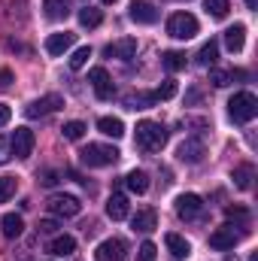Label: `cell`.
Returning <instances> with one entry per match:
<instances>
[{"mask_svg": "<svg viewBox=\"0 0 258 261\" xmlns=\"http://www.w3.org/2000/svg\"><path fill=\"white\" fill-rule=\"evenodd\" d=\"M137 146L143 149V152H161L164 149V143H167V128L161 125V122H149V119H143V122H137Z\"/></svg>", "mask_w": 258, "mask_h": 261, "instance_id": "6da1fadb", "label": "cell"}, {"mask_svg": "<svg viewBox=\"0 0 258 261\" xmlns=\"http://www.w3.org/2000/svg\"><path fill=\"white\" fill-rule=\"evenodd\" d=\"M79 161L85 167H110V164L119 161V149L116 146H107V143H88L79 152Z\"/></svg>", "mask_w": 258, "mask_h": 261, "instance_id": "7a4b0ae2", "label": "cell"}, {"mask_svg": "<svg viewBox=\"0 0 258 261\" xmlns=\"http://www.w3.org/2000/svg\"><path fill=\"white\" fill-rule=\"evenodd\" d=\"M228 113H231V119L234 122H240V125H246V122H252L258 116V100L252 91H237L231 100H228Z\"/></svg>", "mask_w": 258, "mask_h": 261, "instance_id": "3957f363", "label": "cell"}, {"mask_svg": "<svg viewBox=\"0 0 258 261\" xmlns=\"http://www.w3.org/2000/svg\"><path fill=\"white\" fill-rule=\"evenodd\" d=\"M167 34L173 40H192L194 34H197V18H194L192 12H173L167 18Z\"/></svg>", "mask_w": 258, "mask_h": 261, "instance_id": "277c9868", "label": "cell"}, {"mask_svg": "<svg viewBox=\"0 0 258 261\" xmlns=\"http://www.w3.org/2000/svg\"><path fill=\"white\" fill-rule=\"evenodd\" d=\"M46 206H49L52 216H61V219H73V216H79V210H82L79 197H73V195H52Z\"/></svg>", "mask_w": 258, "mask_h": 261, "instance_id": "5b68a950", "label": "cell"}, {"mask_svg": "<svg viewBox=\"0 0 258 261\" xmlns=\"http://www.w3.org/2000/svg\"><path fill=\"white\" fill-rule=\"evenodd\" d=\"M34 143H37V140H34V130H31V128H24V125H21V128L12 130L9 146H12V155H15V158H28V155L34 152Z\"/></svg>", "mask_w": 258, "mask_h": 261, "instance_id": "8992f818", "label": "cell"}, {"mask_svg": "<svg viewBox=\"0 0 258 261\" xmlns=\"http://www.w3.org/2000/svg\"><path fill=\"white\" fill-rule=\"evenodd\" d=\"M88 82L94 85V94H97L100 100H110V97L116 94L113 79H110V73H107L104 67H91V70H88Z\"/></svg>", "mask_w": 258, "mask_h": 261, "instance_id": "52a82bcc", "label": "cell"}, {"mask_svg": "<svg viewBox=\"0 0 258 261\" xmlns=\"http://www.w3.org/2000/svg\"><path fill=\"white\" fill-rule=\"evenodd\" d=\"M61 107H64V97H61V94H46V97L34 100L24 113H28V119H40V116H49V113H55V110H61Z\"/></svg>", "mask_w": 258, "mask_h": 261, "instance_id": "ba28073f", "label": "cell"}, {"mask_svg": "<svg viewBox=\"0 0 258 261\" xmlns=\"http://www.w3.org/2000/svg\"><path fill=\"white\" fill-rule=\"evenodd\" d=\"M125 258V240L119 237H110L104 243H97L94 249V261H122Z\"/></svg>", "mask_w": 258, "mask_h": 261, "instance_id": "9c48e42d", "label": "cell"}, {"mask_svg": "<svg viewBox=\"0 0 258 261\" xmlns=\"http://www.w3.org/2000/svg\"><path fill=\"white\" fill-rule=\"evenodd\" d=\"M104 55H107V58H119V61H131V58L137 55V40H134V37H122V40L110 43V46L104 49Z\"/></svg>", "mask_w": 258, "mask_h": 261, "instance_id": "30bf717a", "label": "cell"}, {"mask_svg": "<svg viewBox=\"0 0 258 261\" xmlns=\"http://www.w3.org/2000/svg\"><path fill=\"white\" fill-rule=\"evenodd\" d=\"M131 21H137V24H155V21H158L155 3H149V0H134V3H131Z\"/></svg>", "mask_w": 258, "mask_h": 261, "instance_id": "8fae6325", "label": "cell"}, {"mask_svg": "<svg viewBox=\"0 0 258 261\" xmlns=\"http://www.w3.org/2000/svg\"><path fill=\"white\" fill-rule=\"evenodd\" d=\"M200 213H203V200L197 195L189 192V195L176 197V216H179V219H197Z\"/></svg>", "mask_w": 258, "mask_h": 261, "instance_id": "7c38bea8", "label": "cell"}, {"mask_svg": "<svg viewBox=\"0 0 258 261\" xmlns=\"http://www.w3.org/2000/svg\"><path fill=\"white\" fill-rule=\"evenodd\" d=\"M237 240H240V234L234 231V225H222L219 231L210 234V246H213V249H234Z\"/></svg>", "mask_w": 258, "mask_h": 261, "instance_id": "4fadbf2b", "label": "cell"}, {"mask_svg": "<svg viewBox=\"0 0 258 261\" xmlns=\"http://www.w3.org/2000/svg\"><path fill=\"white\" fill-rule=\"evenodd\" d=\"M176 155H179V161H186V164H200L203 155H207V149H203L200 140H186V143L176 149Z\"/></svg>", "mask_w": 258, "mask_h": 261, "instance_id": "5bb4252c", "label": "cell"}, {"mask_svg": "<svg viewBox=\"0 0 258 261\" xmlns=\"http://www.w3.org/2000/svg\"><path fill=\"white\" fill-rule=\"evenodd\" d=\"M164 243H167L170 255H173L176 261H183V258H189V255H192V243H189L183 234H176V231H170V234L164 237Z\"/></svg>", "mask_w": 258, "mask_h": 261, "instance_id": "9a60e30c", "label": "cell"}, {"mask_svg": "<svg viewBox=\"0 0 258 261\" xmlns=\"http://www.w3.org/2000/svg\"><path fill=\"white\" fill-rule=\"evenodd\" d=\"M73 43H76V34H70V31L52 34V37L46 40V52H49V55H64Z\"/></svg>", "mask_w": 258, "mask_h": 261, "instance_id": "2e32d148", "label": "cell"}, {"mask_svg": "<svg viewBox=\"0 0 258 261\" xmlns=\"http://www.w3.org/2000/svg\"><path fill=\"white\" fill-rule=\"evenodd\" d=\"M128 213H131V203H128V197L125 195H110V200H107V216L113 219V222H122V219H128Z\"/></svg>", "mask_w": 258, "mask_h": 261, "instance_id": "e0dca14e", "label": "cell"}, {"mask_svg": "<svg viewBox=\"0 0 258 261\" xmlns=\"http://www.w3.org/2000/svg\"><path fill=\"white\" fill-rule=\"evenodd\" d=\"M52 255H58V258H67V255H73L76 252V240L70 237V234H58V237H52L49 240V246H46Z\"/></svg>", "mask_w": 258, "mask_h": 261, "instance_id": "ac0fdd59", "label": "cell"}, {"mask_svg": "<svg viewBox=\"0 0 258 261\" xmlns=\"http://www.w3.org/2000/svg\"><path fill=\"white\" fill-rule=\"evenodd\" d=\"M225 46H228V52H243V46H246V28L243 24H231L228 31H225Z\"/></svg>", "mask_w": 258, "mask_h": 261, "instance_id": "d6986e66", "label": "cell"}, {"mask_svg": "<svg viewBox=\"0 0 258 261\" xmlns=\"http://www.w3.org/2000/svg\"><path fill=\"white\" fill-rule=\"evenodd\" d=\"M131 225H134V231L149 234V231H155V225H158V213H155V210H140V213L131 219Z\"/></svg>", "mask_w": 258, "mask_h": 261, "instance_id": "ffe728a7", "label": "cell"}, {"mask_svg": "<svg viewBox=\"0 0 258 261\" xmlns=\"http://www.w3.org/2000/svg\"><path fill=\"white\" fill-rule=\"evenodd\" d=\"M97 130L107 134V137H113V140H119V137H125V122L116 119V116H100L97 119Z\"/></svg>", "mask_w": 258, "mask_h": 261, "instance_id": "44dd1931", "label": "cell"}, {"mask_svg": "<svg viewBox=\"0 0 258 261\" xmlns=\"http://www.w3.org/2000/svg\"><path fill=\"white\" fill-rule=\"evenodd\" d=\"M155 103H158L155 91H137V94H128L125 97V107L128 110H146V107H155Z\"/></svg>", "mask_w": 258, "mask_h": 261, "instance_id": "7402d4cb", "label": "cell"}, {"mask_svg": "<svg viewBox=\"0 0 258 261\" xmlns=\"http://www.w3.org/2000/svg\"><path fill=\"white\" fill-rule=\"evenodd\" d=\"M0 228H3V237H21V231H24V222H21V216H15V213H6L3 219H0Z\"/></svg>", "mask_w": 258, "mask_h": 261, "instance_id": "603a6c76", "label": "cell"}, {"mask_svg": "<svg viewBox=\"0 0 258 261\" xmlns=\"http://www.w3.org/2000/svg\"><path fill=\"white\" fill-rule=\"evenodd\" d=\"M125 186H128L134 195H146L149 192V176L143 170H131L128 176H125Z\"/></svg>", "mask_w": 258, "mask_h": 261, "instance_id": "cb8c5ba5", "label": "cell"}, {"mask_svg": "<svg viewBox=\"0 0 258 261\" xmlns=\"http://www.w3.org/2000/svg\"><path fill=\"white\" fill-rule=\"evenodd\" d=\"M216 58H219V43H216V40L203 43V46H200V52H197V64H200V67H213V64H216Z\"/></svg>", "mask_w": 258, "mask_h": 261, "instance_id": "d4e9b609", "label": "cell"}, {"mask_svg": "<svg viewBox=\"0 0 258 261\" xmlns=\"http://www.w3.org/2000/svg\"><path fill=\"white\" fill-rule=\"evenodd\" d=\"M252 176H255V167L252 164H240V167H234V186L237 189H249L252 186Z\"/></svg>", "mask_w": 258, "mask_h": 261, "instance_id": "484cf974", "label": "cell"}, {"mask_svg": "<svg viewBox=\"0 0 258 261\" xmlns=\"http://www.w3.org/2000/svg\"><path fill=\"white\" fill-rule=\"evenodd\" d=\"M46 3V15L52 18V21H61L70 15V6H67V0H43Z\"/></svg>", "mask_w": 258, "mask_h": 261, "instance_id": "4316f807", "label": "cell"}, {"mask_svg": "<svg viewBox=\"0 0 258 261\" xmlns=\"http://www.w3.org/2000/svg\"><path fill=\"white\" fill-rule=\"evenodd\" d=\"M161 61H164V67H167L170 73H179V70H186V52L170 49V52H164V55H161Z\"/></svg>", "mask_w": 258, "mask_h": 261, "instance_id": "83f0119b", "label": "cell"}, {"mask_svg": "<svg viewBox=\"0 0 258 261\" xmlns=\"http://www.w3.org/2000/svg\"><path fill=\"white\" fill-rule=\"evenodd\" d=\"M104 21V15H100V9H91V6H85V9H79V24L82 28H97Z\"/></svg>", "mask_w": 258, "mask_h": 261, "instance_id": "f1b7e54d", "label": "cell"}, {"mask_svg": "<svg viewBox=\"0 0 258 261\" xmlns=\"http://www.w3.org/2000/svg\"><path fill=\"white\" fill-rule=\"evenodd\" d=\"M203 9H207L213 18H225L231 6H228V0H203Z\"/></svg>", "mask_w": 258, "mask_h": 261, "instance_id": "f546056e", "label": "cell"}, {"mask_svg": "<svg viewBox=\"0 0 258 261\" xmlns=\"http://www.w3.org/2000/svg\"><path fill=\"white\" fill-rule=\"evenodd\" d=\"M88 58H91V49H88V46L76 49V52L70 55V70H82V67L88 64Z\"/></svg>", "mask_w": 258, "mask_h": 261, "instance_id": "4dcf8cb0", "label": "cell"}, {"mask_svg": "<svg viewBox=\"0 0 258 261\" xmlns=\"http://www.w3.org/2000/svg\"><path fill=\"white\" fill-rule=\"evenodd\" d=\"M15 176H0V203H6L9 197L15 195Z\"/></svg>", "mask_w": 258, "mask_h": 261, "instance_id": "1f68e13d", "label": "cell"}, {"mask_svg": "<svg viewBox=\"0 0 258 261\" xmlns=\"http://www.w3.org/2000/svg\"><path fill=\"white\" fill-rule=\"evenodd\" d=\"M231 79H234V73H228V70H213V73H210V82H213L216 88L231 85Z\"/></svg>", "mask_w": 258, "mask_h": 261, "instance_id": "d6a6232c", "label": "cell"}, {"mask_svg": "<svg viewBox=\"0 0 258 261\" xmlns=\"http://www.w3.org/2000/svg\"><path fill=\"white\" fill-rule=\"evenodd\" d=\"M82 134H85V125H82V122H67L64 125L67 140H82Z\"/></svg>", "mask_w": 258, "mask_h": 261, "instance_id": "836d02e7", "label": "cell"}, {"mask_svg": "<svg viewBox=\"0 0 258 261\" xmlns=\"http://www.w3.org/2000/svg\"><path fill=\"white\" fill-rule=\"evenodd\" d=\"M173 94H176V82H173V79H167V82L155 91V97H158V100H170Z\"/></svg>", "mask_w": 258, "mask_h": 261, "instance_id": "e575fe53", "label": "cell"}, {"mask_svg": "<svg viewBox=\"0 0 258 261\" xmlns=\"http://www.w3.org/2000/svg\"><path fill=\"white\" fill-rule=\"evenodd\" d=\"M155 255H158V249H155V243H143L140 246V261H155Z\"/></svg>", "mask_w": 258, "mask_h": 261, "instance_id": "d590c367", "label": "cell"}, {"mask_svg": "<svg viewBox=\"0 0 258 261\" xmlns=\"http://www.w3.org/2000/svg\"><path fill=\"white\" fill-rule=\"evenodd\" d=\"M228 219H240V222H246L249 213H246L243 206H228Z\"/></svg>", "mask_w": 258, "mask_h": 261, "instance_id": "8d00e7d4", "label": "cell"}, {"mask_svg": "<svg viewBox=\"0 0 258 261\" xmlns=\"http://www.w3.org/2000/svg\"><path fill=\"white\" fill-rule=\"evenodd\" d=\"M9 119H12V107L9 103H0V128L9 125Z\"/></svg>", "mask_w": 258, "mask_h": 261, "instance_id": "74e56055", "label": "cell"}, {"mask_svg": "<svg viewBox=\"0 0 258 261\" xmlns=\"http://www.w3.org/2000/svg\"><path fill=\"white\" fill-rule=\"evenodd\" d=\"M9 155H12V146L0 137V164H6V161H9Z\"/></svg>", "mask_w": 258, "mask_h": 261, "instance_id": "f35d334b", "label": "cell"}, {"mask_svg": "<svg viewBox=\"0 0 258 261\" xmlns=\"http://www.w3.org/2000/svg\"><path fill=\"white\" fill-rule=\"evenodd\" d=\"M40 182H43V186H55V182H58V173H55V170H46Z\"/></svg>", "mask_w": 258, "mask_h": 261, "instance_id": "ab89813d", "label": "cell"}, {"mask_svg": "<svg viewBox=\"0 0 258 261\" xmlns=\"http://www.w3.org/2000/svg\"><path fill=\"white\" fill-rule=\"evenodd\" d=\"M12 85V70H0V88H9Z\"/></svg>", "mask_w": 258, "mask_h": 261, "instance_id": "60d3db41", "label": "cell"}, {"mask_svg": "<svg viewBox=\"0 0 258 261\" xmlns=\"http://www.w3.org/2000/svg\"><path fill=\"white\" fill-rule=\"evenodd\" d=\"M55 228H58V225H55V222H43V225H40V231H46V234H52V231H55Z\"/></svg>", "mask_w": 258, "mask_h": 261, "instance_id": "b9f144b4", "label": "cell"}, {"mask_svg": "<svg viewBox=\"0 0 258 261\" xmlns=\"http://www.w3.org/2000/svg\"><path fill=\"white\" fill-rule=\"evenodd\" d=\"M246 6H249V9H258V0H246Z\"/></svg>", "mask_w": 258, "mask_h": 261, "instance_id": "7bdbcfd3", "label": "cell"}, {"mask_svg": "<svg viewBox=\"0 0 258 261\" xmlns=\"http://www.w3.org/2000/svg\"><path fill=\"white\" fill-rule=\"evenodd\" d=\"M104 3H116V0H104Z\"/></svg>", "mask_w": 258, "mask_h": 261, "instance_id": "ee69618b", "label": "cell"}]
</instances>
